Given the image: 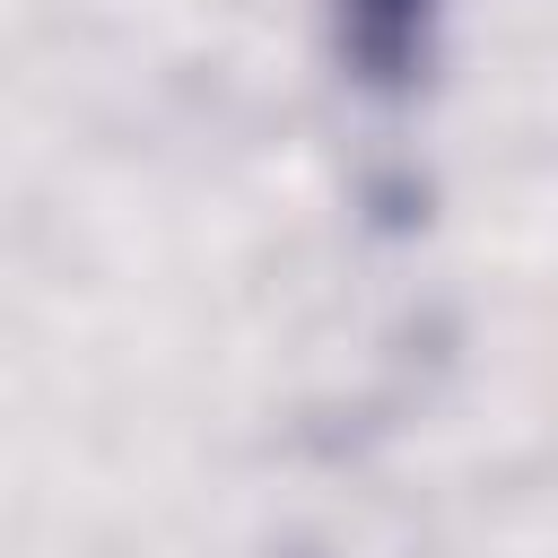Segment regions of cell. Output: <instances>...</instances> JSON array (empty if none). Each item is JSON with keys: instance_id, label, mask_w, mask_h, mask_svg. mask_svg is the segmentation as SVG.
<instances>
[{"instance_id": "cell-1", "label": "cell", "mask_w": 558, "mask_h": 558, "mask_svg": "<svg viewBox=\"0 0 558 558\" xmlns=\"http://www.w3.org/2000/svg\"><path fill=\"white\" fill-rule=\"evenodd\" d=\"M349 17H357V52H366L375 70H401L410 44H418L427 0H349Z\"/></svg>"}]
</instances>
